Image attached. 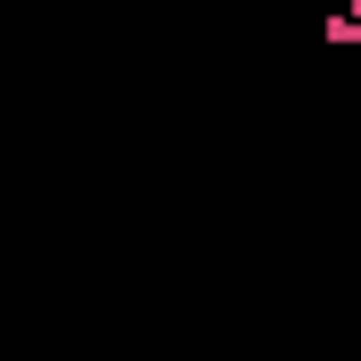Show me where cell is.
Instances as JSON below:
<instances>
[{
    "instance_id": "6da1fadb",
    "label": "cell",
    "mask_w": 361,
    "mask_h": 361,
    "mask_svg": "<svg viewBox=\"0 0 361 361\" xmlns=\"http://www.w3.org/2000/svg\"><path fill=\"white\" fill-rule=\"evenodd\" d=\"M319 34H328L336 51H345V42H361V0H353V8H328V25H319Z\"/></svg>"
}]
</instances>
